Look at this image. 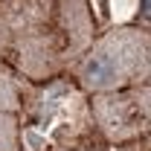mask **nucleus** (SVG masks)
Listing matches in <instances>:
<instances>
[{
	"label": "nucleus",
	"instance_id": "1",
	"mask_svg": "<svg viewBox=\"0 0 151 151\" xmlns=\"http://www.w3.org/2000/svg\"><path fill=\"white\" fill-rule=\"evenodd\" d=\"M93 32L90 0H0V58L29 81L70 70Z\"/></svg>",
	"mask_w": 151,
	"mask_h": 151
},
{
	"label": "nucleus",
	"instance_id": "2",
	"mask_svg": "<svg viewBox=\"0 0 151 151\" xmlns=\"http://www.w3.org/2000/svg\"><path fill=\"white\" fill-rule=\"evenodd\" d=\"M73 81L90 96L116 93L148 84L151 78V32L139 23H122L81 50V55L67 70Z\"/></svg>",
	"mask_w": 151,
	"mask_h": 151
},
{
	"label": "nucleus",
	"instance_id": "3",
	"mask_svg": "<svg viewBox=\"0 0 151 151\" xmlns=\"http://www.w3.org/2000/svg\"><path fill=\"white\" fill-rule=\"evenodd\" d=\"M20 102H23V76L0 58V111H20Z\"/></svg>",
	"mask_w": 151,
	"mask_h": 151
},
{
	"label": "nucleus",
	"instance_id": "4",
	"mask_svg": "<svg viewBox=\"0 0 151 151\" xmlns=\"http://www.w3.org/2000/svg\"><path fill=\"white\" fill-rule=\"evenodd\" d=\"M23 148V134L20 119L12 111H0V151H20Z\"/></svg>",
	"mask_w": 151,
	"mask_h": 151
},
{
	"label": "nucleus",
	"instance_id": "5",
	"mask_svg": "<svg viewBox=\"0 0 151 151\" xmlns=\"http://www.w3.org/2000/svg\"><path fill=\"white\" fill-rule=\"evenodd\" d=\"M64 151H93V148H64Z\"/></svg>",
	"mask_w": 151,
	"mask_h": 151
}]
</instances>
